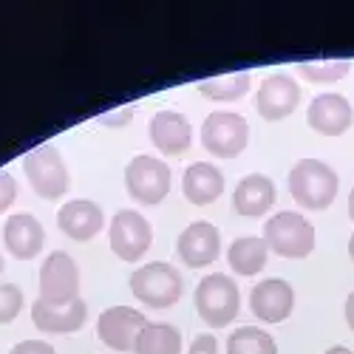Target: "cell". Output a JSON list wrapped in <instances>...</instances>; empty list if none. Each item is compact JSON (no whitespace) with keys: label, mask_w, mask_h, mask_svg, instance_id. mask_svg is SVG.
I'll use <instances>...</instances> for the list:
<instances>
[{"label":"cell","mask_w":354,"mask_h":354,"mask_svg":"<svg viewBox=\"0 0 354 354\" xmlns=\"http://www.w3.org/2000/svg\"><path fill=\"white\" fill-rule=\"evenodd\" d=\"M306 122L320 136H343L354 122V111L343 94H317L309 102Z\"/></svg>","instance_id":"obj_15"},{"label":"cell","mask_w":354,"mask_h":354,"mask_svg":"<svg viewBox=\"0 0 354 354\" xmlns=\"http://www.w3.org/2000/svg\"><path fill=\"white\" fill-rule=\"evenodd\" d=\"M23 309V292L15 283H0V326L12 323Z\"/></svg>","instance_id":"obj_26"},{"label":"cell","mask_w":354,"mask_h":354,"mask_svg":"<svg viewBox=\"0 0 354 354\" xmlns=\"http://www.w3.org/2000/svg\"><path fill=\"white\" fill-rule=\"evenodd\" d=\"M147 326V320L139 309L131 306H111L100 315L97 320V335L105 346L116 348V351H133L139 332Z\"/></svg>","instance_id":"obj_10"},{"label":"cell","mask_w":354,"mask_h":354,"mask_svg":"<svg viewBox=\"0 0 354 354\" xmlns=\"http://www.w3.org/2000/svg\"><path fill=\"white\" fill-rule=\"evenodd\" d=\"M340 187L332 165L320 159H301L289 170V193L304 210H326Z\"/></svg>","instance_id":"obj_1"},{"label":"cell","mask_w":354,"mask_h":354,"mask_svg":"<svg viewBox=\"0 0 354 354\" xmlns=\"http://www.w3.org/2000/svg\"><path fill=\"white\" fill-rule=\"evenodd\" d=\"M267 258H270V247H267L263 239H258V235L235 239L230 244V252H227V261H230L232 272H239L244 278L258 275L263 267H267Z\"/></svg>","instance_id":"obj_21"},{"label":"cell","mask_w":354,"mask_h":354,"mask_svg":"<svg viewBox=\"0 0 354 354\" xmlns=\"http://www.w3.org/2000/svg\"><path fill=\"white\" fill-rule=\"evenodd\" d=\"M9 354H57V351H54V346L46 343V340H23V343H17Z\"/></svg>","instance_id":"obj_28"},{"label":"cell","mask_w":354,"mask_h":354,"mask_svg":"<svg viewBox=\"0 0 354 354\" xmlns=\"http://www.w3.org/2000/svg\"><path fill=\"white\" fill-rule=\"evenodd\" d=\"M23 170L28 185L40 198H60L68 190V167L54 145H40L23 156Z\"/></svg>","instance_id":"obj_4"},{"label":"cell","mask_w":354,"mask_h":354,"mask_svg":"<svg viewBox=\"0 0 354 354\" xmlns=\"http://www.w3.org/2000/svg\"><path fill=\"white\" fill-rule=\"evenodd\" d=\"M85 317H88V306H85L82 298L68 301V304H51V301L37 298L32 304V323L40 332H48V335L80 332Z\"/></svg>","instance_id":"obj_14"},{"label":"cell","mask_w":354,"mask_h":354,"mask_svg":"<svg viewBox=\"0 0 354 354\" xmlns=\"http://www.w3.org/2000/svg\"><path fill=\"white\" fill-rule=\"evenodd\" d=\"M102 224H105V216L100 210V204L88 201V198L66 201L60 207V213H57V227L74 241H91L102 230Z\"/></svg>","instance_id":"obj_17"},{"label":"cell","mask_w":354,"mask_h":354,"mask_svg":"<svg viewBox=\"0 0 354 354\" xmlns=\"http://www.w3.org/2000/svg\"><path fill=\"white\" fill-rule=\"evenodd\" d=\"M275 204V182L270 176L263 173H250L244 179L235 185V193H232V207L239 216H247V218H258L267 210H272Z\"/></svg>","instance_id":"obj_18"},{"label":"cell","mask_w":354,"mask_h":354,"mask_svg":"<svg viewBox=\"0 0 354 354\" xmlns=\"http://www.w3.org/2000/svg\"><path fill=\"white\" fill-rule=\"evenodd\" d=\"M348 255H351V261H354V232H351V239H348Z\"/></svg>","instance_id":"obj_34"},{"label":"cell","mask_w":354,"mask_h":354,"mask_svg":"<svg viewBox=\"0 0 354 354\" xmlns=\"http://www.w3.org/2000/svg\"><path fill=\"white\" fill-rule=\"evenodd\" d=\"M153 241V227L136 210H120L111 221V250L122 261H139Z\"/></svg>","instance_id":"obj_9"},{"label":"cell","mask_w":354,"mask_h":354,"mask_svg":"<svg viewBox=\"0 0 354 354\" xmlns=\"http://www.w3.org/2000/svg\"><path fill=\"white\" fill-rule=\"evenodd\" d=\"M298 102H301V85L289 74H270L258 88L255 111L261 113V120L281 122L283 116H289L298 108Z\"/></svg>","instance_id":"obj_11"},{"label":"cell","mask_w":354,"mask_h":354,"mask_svg":"<svg viewBox=\"0 0 354 354\" xmlns=\"http://www.w3.org/2000/svg\"><path fill=\"white\" fill-rule=\"evenodd\" d=\"M326 354H354V351H351V348H346V346H332Z\"/></svg>","instance_id":"obj_32"},{"label":"cell","mask_w":354,"mask_h":354,"mask_svg":"<svg viewBox=\"0 0 354 354\" xmlns=\"http://www.w3.org/2000/svg\"><path fill=\"white\" fill-rule=\"evenodd\" d=\"M3 241H6V250L17 258V261H28L35 258L43 244H46V230L43 224L28 216V213H15L6 218V227H3Z\"/></svg>","instance_id":"obj_19"},{"label":"cell","mask_w":354,"mask_h":354,"mask_svg":"<svg viewBox=\"0 0 354 354\" xmlns=\"http://www.w3.org/2000/svg\"><path fill=\"white\" fill-rule=\"evenodd\" d=\"M182 275L179 270H173L165 261H153L145 263L142 270H136L131 275V292L133 298L147 304L151 309H167L182 298Z\"/></svg>","instance_id":"obj_3"},{"label":"cell","mask_w":354,"mask_h":354,"mask_svg":"<svg viewBox=\"0 0 354 354\" xmlns=\"http://www.w3.org/2000/svg\"><path fill=\"white\" fill-rule=\"evenodd\" d=\"M263 241L275 255L306 258L315 250V227L301 213H275L263 227Z\"/></svg>","instance_id":"obj_5"},{"label":"cell","mask_w":354,"mask_h":354,"mask_svg":"<svg viewBox=\"0 0 354 354\" xmlns=\"http://www.w3.org/2000/svg\"><path fill=\"white\" fill-rule=\"evenodd\" d=\"M348 218L354 221V187H351V193H348Z\"/></svg>","instance_id":"obj_33"},{"label":"cell","mask_w":354,"mask_h":354,"mask_svg":"<svg viewBox=\"0 0 354 354\" xmlns=\"http://www.w3.org/2000/svg\"><path fill=\"white\" fill-rule=\"evenodd\" d=\"M131 116H133V105L128 108H120V111H108L100 116V122L108 125V128H120V125H128L131 122Z\"/></svg>","instance_id":"obj_29"},{"label":"cell","mask_w":354,"mask_h":354,"mask_svg":"<svg viewBox=\"0 0 354 354\" xmlns=\"http://www.w3.org/2000/svg\"><path fill=\"white\" fill-rule=\"evenodd\" d=\"M250 139V125L241 113L232 111H216L201 125V145L204 151L218 159H235Z\"/></svg>","instance_id":"obj_6"},{"label":"cell","mask_w":354,"mask_h":354,"mask_svg":"<svg viewBox=\"0 0 354 354\" xmlns=\"http://www.w3.org/2000/svg\"><path fill=\"white\" fill-rule=\"evenodd\" d=\"M136 354H179L182 351V332L170 323H147L139 332Z\"/></svg>","instance_id":"obj_22"},{"label":"cell","mask_w":354,"mask_h":354,"mask_svg":"<svg viewBox=\"0 0 354 354\" xmlns=\"http://www.w3.org/2000/svg\"><path fill=\"white\" fill-rule=\"evenodd\" d=\"M241 309V292L232 278L216 272L201 278L196 286V312L198 317L213 329H221L235 320Z\"/></svg>","instance_id":"obj_2"},{"label":"cell","mask_w":354,"mask_h":354,"mask_svg":"<svg viewBox=\"0 0 354 354\" xmlns=\"http://www.w3.org/2000/svg\"><path fill=\"white\" fill-rule=\"evenodd\" d=\"M0 272H3V255H0Z\"/></svg>","instance_id":"obj_35"},{"label":"cell","mask_w":354,"mask_h":354,"mask_svg":"<svg viewBox=\"0 0 354 354\" xmlns=\"http://www.w3.org/2000/svg\"><path fill=\"white\" fill-rule=\"evenodd\" d=\"M187 354H218V343L213 335H198Z\"/></svg>","instance_id":"obj_30"},{"label":"cell","mask_w":354,"mask_h":354,"mask_svg":"<svg viewBox=\"0 0 354 354\" xmlns=\"http://www.w3.org/2000/svg\"><path fill=\"white\" fill-rule=\"evenodd\" d=\"M147 133L165 156H182L193 145V128L187 116L179 111H156L151 125H147Z\"/></svg>","instance_id":"obj_16"},{"label":"cell","mask_w":354,"mask_h":354,"mask_svg":"<svg viewBox=\"0 0 354 354\" xmlns=\"http://www.w3.org/2000/svg\"><path fill=\"white\" fill-rule=\"evenodd\" d=\"M182 190H185V198L190 204H196V207H207V204L218 201L221 193H224V173L216 165L196 162L182 176Z\"/></svg>","instance_id":"obj_20"},{"label":"cell","mask_w":354,"mask_h":354,"mask_svg":"<svg viewBox=\"0 0 354 354\" xmlns=\"http://www.w3.org/2000/svg\"><path fill=\"white\" fill-rule=\"evenodd\" d=\"M250 85H252L250 71H232V74H224V77H216V80H201L198 91L207 100L230 102V100H241L250 91Z\"/></svg>","instance_id":"obj_23"},{"label":"cell","mask_w":354,"mask_h":354,"mask_svg":"<svg viewBox=\"0 0 354 354\" xmlns=\"http://www.w3.org/2000/svg\"><path fill=\"white\" fill-rule=\"evenodd\" d=\"M250 306L261 323H283L295 309V289L283 278H267L252 286Z\"/></svg>","instance_id":"obj_13"},{"label":"cell","mask_w":354,"mask_h":354,"mask_svg":"<svg viewBox=\"0 0 354 354\" xmlns=\"http://www.w3.org/2000/svg\"><path fill=\"white\" fill-rule=\"evenodd\" d=\"M346 323H348V329L354 332V292L346 298Z\"/></svg>","instance_id":"obj_31"},{"label":"cell","mask_w":354,"mask_h":354,"mask_svg":"<svg viewBox=\"0 0 354 354\" xmlns=\"http://www.w3.org/2000/svg\"><path fill=\"white\" fill-rule=\"evenodd\" d=\"M170 167L156 156H133L125 167V190L139 204H159L170 193Z\"/></svg>","instance_id":"obj_7"},{"label":"cell","mask_w":354,"mask_h":354,"mask_svg":"<svg viewBox=\"0 0 354 354\" xmlns=\"http://www.w3.org/2000/svg\"><path fill=\"white\" fill-rule=\"evenodd\" d=\"M40 298L51 304H68L80 298V270L68 252H51L40 267Z\"/></svg>","instance_id":"obj_8"},{"label":"cell","mask_w":354,"mask_h":354,"mask_svg":"<svg viewBox=\"0 0 354 354\" xmlns=\"http://www.w3.org/2000/svg\"><path fill=\"white\" fill-rule=\"evenodd\" d=\"M227 354H278V346L270 332L258 326H241L230 335Z\"/></svg>","instance_id":"obj_24"},{"label":"cell","mask_w":354,"mask_h":354,"mask_svg":"<svg viewBox=\"0 0 354 354\" xmlns=\"http://www.w3.org/2000/svg\"><path fill=\"white\" fill-rule=\"evenodd\" d=\"M176 252L193 270L210 267L221 252V232L210 221H193L176 241Z\"/></svg>","instance_id":"obj_12"},{"label":"cell","mask_w":354,"mask_h":354,"mask_svg":"<svg viewBox=\"0 0 354 354\" xmlns=\"http://www.w3.org/2000/svg\"><path fill=\"white\" fill-rule=\"evenodd\" d=\"M15 198H17V182H15V176L6 173V170H0V213L9 210Z\"/></svg>","instance_id":"obj_27"},{"label":"cell","mask_w":354,"mask_h":354,"mask_svg":"<svg viewBox=\"0 0 354 354\" xmlns=\"http://www.w3.org/2000/svg\"><path fill=\"white\" fill-rule=\"evenodd\" d=\"M298 71L309 82H337L351 71L348 60H312V63H298Z\"/></svg>","instance_id":"obj_25"}]
</instances>
